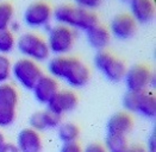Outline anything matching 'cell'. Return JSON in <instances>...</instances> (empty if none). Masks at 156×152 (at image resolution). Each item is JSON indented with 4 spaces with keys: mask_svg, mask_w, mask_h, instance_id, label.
<instances>
[{
    "mask_svg": "<svg viewBox=\"0 0 156 152\" xmlns=\"http://www.w3.org/2000/svg\"><path fill=\"white\" fill-rule=\"evenodd\" d=\"M147 152H156V141H155V134H153L149 139L148 144V151Z\"/></svg>",
    "mask_w": 156,
    "mask_h": 152,
    "instance_id": "obj_30",
    "label": "cell"
},
{
    "mask_svg": "<svg viewBox=\"0 0 156 152\" xmlns=\"http://www.w3.org/2000/svg\"><path fill=\"white\" fill-rule=\"evenodd\" d=\"M0 152H19L18 147L16 146V144L12 143H4L0 146Z\"/></svg>",
    "mask_w": 156,
    "mask_h": 152,
    "instance_id": "obj_29",
    "label": "cell"
},
{
    "mask_svg": "<svg viewBox=\"0 0 156 152\" xmlns=\"http://www.w3.org/2000/svg\"><path fill=\"white\" fill-rule=\"evenodd\" d=\"M12 75V64L6 55L0 54V83H6Z\"/></svg>",
    "mask_w": 156,
    "mask_h": 152,
    "instance_id": "obj_22",
    "label": "cell"
},
{
    "mask_svg": "<svg viewBox=\"0 0 156 152\" xmlns=\"http://www.w3.org/2000/svg\"><path fill=\"white\" fill-rule=\"evenodd\" d=\"M48 69L54 78L65 81L73 88L86 86L91 77L88 67L75 57L57 56L49 62Z\"/></svg>",
    "mask_w": 156,
    "mask_h": 152,
    "instance_id": "obj_1",
    "label": "cell"
},
{
    "mask_svg": "<svg viewBox=\"0 0 156 152\" xmlns=\"http://www.w3.org/2000/svg\"><path fill=\"white\" fill-rule=\"evenodd\" d=\"M44 120H45V125H47V130L49 128H57L61 125V115L52 113L50 111H44Z\"/></svg>",
    "mask_w": 156,
    "mask_h": 152,
    "instance_id": "obj_25",
    "label": "cell"
},
{
    "mask_svg": "<svg viewBox=\"0 0 156 152\" xmlns=\"http://www.w3.org/2000/svg\"><path fill=\"white\" fill-rule=\"evenodd\" d=\"M12 75L22 87L32 90L37 81L43 76V71L36 62L29 58H22L12 65Z\"/></svg>",
    "mask_w": 156,
    "mask_h": 152,
    "instance_id": "obj_6",
    "label": "cell"
},
{
    "mask_svg": "<svg viewBox=\"0 0 156 152\" xmlns=\"http://www.w3.org/2000/svg\"><path fill=\"white\" fill-rule=\"evenodd\" d=\"M52 17L61 25L82 31H88L91 27L99 24L98 17L93 12L70 5L57 6L52 11Z\"/></svg>",
    "mask_w": 156,
    "mask_h": 152,
    "instance_id": "obj_2",
    "label": "cell"
},
{
    "mask_svg": "<svg viewBox=\"0 0 156 152\" xmlns=\"http://www.w3.org/2000/svg\"><path fill=\"white\" fill-rule=\"evenodd\" d=\"M16 47V38L13 32H11L9 29L0 30V54L6 55L12 52Z\"/></svg>",
    "mask_w": 156,
    "mask_h": 152,
    "instance_id": "obj_19",
    "label": "cell"
},
{
    "mask_svg": "<svg viewBox=\"0 0 156 152\" xmlns=\"http://www.w3.org/2000/svg\"><path fill=\"white\" fill-rule=\"evenodd\" d=\"M122 1H124V2H130L131 0H122Z\"/></svg>",
    "mask_w": 156,
    "mask_h": 152,
    "instance_id": "obj_33",
    "label": "cell"
},
{
    "mask_svg": "<svg viewBox=\"0 0 156 152\" xmlns=\"http://www.w3.org/2000/svg\"><path fill=\"white\" fill-rule=\"evenodd\" d=\"M32 92L39 103L47 105L58 92V83L52 76L43 75L32 88Z\"/></svg>",
    "mask_w": 156,
    "mask_h": 152,
    "instance_id": "obj_13",
    "label": "cell"
},
{
    "mask_svg": "<svg viewBox=\"0 0 156 152\" xmlns=\"http://www.w3.org/2000/svg\"><path fill=\"white\" fill-rule=\"evenodd\" d=\"M16 45L19 52L25 56V58L34 62H44L50 56L48 43L36 33H23L16 42Z\"/></svg>",
    "mask_w": 156,
    "mask_h": 152,
    "instance_id": "obj_3",
    "label": "cell"
},
{
    "mask_svg": "<svg viewBox=\"0 0 156 152\" xmlns=\"http://www.w3.org/2000/svg\"><path fill=\"white\" fill-rule=\"evenodd\" d=\"M60 152H82V149H81V146L76 141H74V143H65L63 146L61 147Z\"/></svg>",
    "mask_w": 156,
    "mask_h": 152,
    "instance_id": "obj_27",
    "label": "cell"
},
{
    "mask_svg": "<svg viewBox=\"0 0 156 152\" xmlns=\"http://www.w3.org/2000/svg\"><path fill=\"white\" fill-rule=\"evenodd\" d=\"M137 31V23L131 14H118L112 19L111 33L118 39H129L135 36Z\"/></svg>",
    "mask_w": 156,
    "mask_h": 152,
    "instance_id": "obj_11",
    "label": "cell"
},
{
    "mask_svg": "<svg viewBox=\"0 0 156 152\" xmlns=\"http://www.w3.org/2000/svg\"><path fill=\"white\" fill-rule=\"evenodd\" d=\"M57 128H58V137L63 143H74L80 136L79 127L73 123L61 124Z\"/></svg>",
    "mask_w": 156,
    "mask_h": 152,
    "instance_id": "obj_18",
    "label": "cell"
},
{
    "mask_svg": "<svg viewBox=\"0 0 156 152\" xmlns=\"http://www.w3.org/2000/svg\"><path fill=\"white\" fill-rule=\"evenodd\" d=\"M14 9L9 2H0V30L9 29L13 20Z\"/></svg>",
    "mask_w": 156,
    "mask_h": 152,
    "instance_id": "obj_21",
    "label": "cell"
},
{
    "mask_svg": "<svg viewBox=\"0 0 156 152\" xmlns=\"http://www.w3.org/2000/svg\"><path fill=\"white\" fill-rule=\"evenodd\" d=\"M52 18L51 7L44 2V1H37L27 6L24 12V22L30 27H47L50 24Z\"/></svg>",
    "mask_w": 156,
    "mask_h": 152,
    "instance_id": "obj_8",
    "label": "cell"
},
{
    "mask_svg": "<svg viewBox=\"0 0 156 152\" xmlns=\"http://www.w3.org/2000/svg\"><path fill=\"white\" fill-rule=\"evenodd\" d=\"M133 121L129 114L124 112L113 114L107 123V134L125 136L132 130Z\"/></svg>",
    "mask_w": 156,
    "mask_h": 152,
    "instance_id": "obj_15",
    "label": "cell"
},
{
    "mask_svg": "<svg viewBox=\"0 0 156 152\" xmlns=\"http://www.w3.org/2000/svg\"><path fill=\"white\" fill-rule=\"evenodd\" d=\"M4 143H5V138H4V134H2V132L0 131V146H1Z\"/></svg>",
    "mask_w": 156,
    "mask_h": 152,
    "instance_id": "obj_31",
    "label": "cell"
},
{
    "mask_svg": "<svg viewBox=\"0 0 156 152\" xmlns=\"http://www.w3.org/2000/svg\"><path fill=\"white\" fill-rule=\"evenodd\" d=\"M103 0H75L78 7H81L83 10H87V11H91L97 9L98 6H100Z\"/></svg>",
    "mask_w": 156,
    "mask_h": 152,
    "instance_id": "obj_26",
    "label": "cell"
},
{
    "mask_svg": "<svg viewBox=\"0 0 156 152\" xmlns=\"http://www.w3.org/2000/svg\"><path fill=\"white\" fill-rule=\"evenodd\" d=\"M106 146L110 152H122L129 147L125 136H115V134H107Z\"/></svg>",
    "mask_w": 156,
    "mask_h": 152,
    "instance_id": "obj_20",
    "label": "cell"
},
{
    "mask_svg": "<svg viewBox=\"0 0 156 152\" xmlns=\"http://www.w3.org/2000/svg\"><path fill=\"white\" fill-rule=\"evenodd\" d=\"M131 17L136 23L149 24L155 18V5L153 0H131Z\"/></svg>",
    "mask_w": 156,
    "mask_h": 152,
    "instance_id": "obj_14",
    "label": "cell"
},
{
    "mask_svg": "<svg viewBox=\"0 0 156 152\" xmlns=\"http://www.w3.org/2000/svg\"><path fill=\"white\" fill-rule=\"evenodd\" d=\"M82 152H107L106 147L103 146L101 144H98V143H91L88 144L85 150H82Z\"/></svg>",
    "mask_w": 156,
    "mask_h": 152,
    "instance_id": "obj_28",
    "label": "cell"
},
{
    "mask_svg": "<svg viewBox=\"0 0 156 152\" xmlns=\"http://www.w3.org/2000/svg\"><path fill=\"white\" fill-rule=\"evenodd\" d=\"M18 92L10 83H0V108H16Z\"/></svg>",
    "mask_w": 156,
    "mask_h": 152,
    "instance_id": "obj_17",
    "label": "cell"
},
{
    "mask_svg": "<svg viewBox=\"0 0 156 152\" xmlns=\"http://www.w3.org/2000/svg\"><path fill=\"white\" fill-rule=\"evenodd\" d=\"M30 125L31 128L41 132V131H45L47 130V125H45V120H44V114L43 112H36L30 116Z\"/></svg>",
    "mask_w": 156,
    "mask_h": 152,
    "instance_id": "obj_24",
    "label": "cell"
},
{
    "mask_svg": "<svg viewBox=\"0 0 156 152\" xmlns=\"http://www.w3.org/2000/svg\"><path fill=\"white\" fill-rule=\"evenodd\" d=\"M123 106L133 113L141 114L142 116L153 119L156 115V99L150 90H143L138 93L128 92L124 95Z\"/></svg>",
    "mask_w": 156,
    "mask_h": 152,
    "instance_id": "obj_4",
    "label": "cell"
},
{
    "mask_svg": "<svg viewBox=\"0 0 156 152\" xmlns=\"http://www.w3.org/2000/svg\"><path fill=\"white\" fill-rule=\"evenodd\" d=\"M75 40V31L66 25L54 26L49 31V38H48V47L50 52L63 56L67 52L72 50Z\"/></svg>",
    "mask_w": 156,
    "mask_h": 152,
    "instance_id": "obj_7",
    "label": "cell"
},
{
    "mask_svg": "<svg viewBox=\"0 0 156 152\" xmlns=\"http://www.w3.org/2000/svg\"><path fill=\"white\" fill-rule=\"evenodd\" d=\"M122 152H132V151H131V149H130V147H128L126 150H124V151H122Z\"/></svg>",
    "mask_w": 156,
    "mask_h": 152,
    "instance_id": "obj_32",
    "label": "cell"
},
{
    "mask_svg": "<svg viewBox=\"0 0 156 152\" xmlns=\"http://www.w3.org/2000/svg\"><path fill=\"white\" fill-rule=\"evenodd\" d=\"M87 33V40L91 44L92 48L97 49L98 51H103L108 45L110 39H111V33L107 31V29L100 24H97L95 26L91 27Z\"/></svg>",
    "mask_w": 156,
    "mask_h": 152,
    "instance_id": "obj_16",
    "label": "cell"
},
{
    "mask_svg": "<svg viewBox=\"0 0 156 152\" xmlns=\"http://www.w3.org/2000/svg\"><path fill=\"white\" fill-rule=\"evenodd\" d=\"M19 152H42L43 141L39 132L30 128H24L18 133L17 144Z\"/></svg>",
    "mask_w": 156,
    "mask_h": 152,
    "instance_id": "obj_12",
    "label": "cell"
},
{
    "mask_svg": "<svg viewBox=\"0 0 156 152\" xmlns=\"http://www.w3.org/2000/svg\"><path fill=\"white\" fill-rule=\"evenodd\" d=\"M94 65L111 82L122 81L126 73L125 64L104 50L97 52L94 57Z\"/></svg>",
    "mask_w": 156,
    "mask_h": 152,
    "instance_id": "obj_5",
    "label": "cell"
},
{
    "mask_svg": "<svg viewBox=\"0 0 156 152\" xmlns=\"http://www.w3.org/2000/svg\"><path fill=\"white\" fill-rule=\"evenodd\" d=\"M151 71L144 67V65H133L129 70H126L124 80H125V86L128 88V92L131 93H138L147 90L149 85L153 81Z\"/></svg>",
    "mask_w": 156,
    "mask_h": 152,
    "instance_id": "obj_9",
    "label": "cell"
},
{
    "mask_svg": "<svg viewBox=\"0 0 156 152\" xmlns=\"http://www.w3.org/2000/svg\"><path fill=\"white\" fill-rule=\"evenodd\" d=\"M78 102L79 99L76 94L72 90L65 89V90H58L56 95L47 103V106H48V111L62 116V114L75 109Z\"/></svg>",
    "mask_w": 156,
    "mask_h": 152,
    "instance_id": "obj_10",
    "label": "cell"
},
{
    "mask_svg": "<svg viewBox=\"0 0 156 152\" xmlns=\"http://www.w3.org/2000/svg\"><path fill=\"white\" fill-rule=\"evenodd\" d=\"M16 120V108H0V127L11 126Z\"/></svg>",
    "mask_w": 156,
    "mask_h": 152,
    "instance_id": "obj_23",
    "label": "cell"
}]
</instances>
